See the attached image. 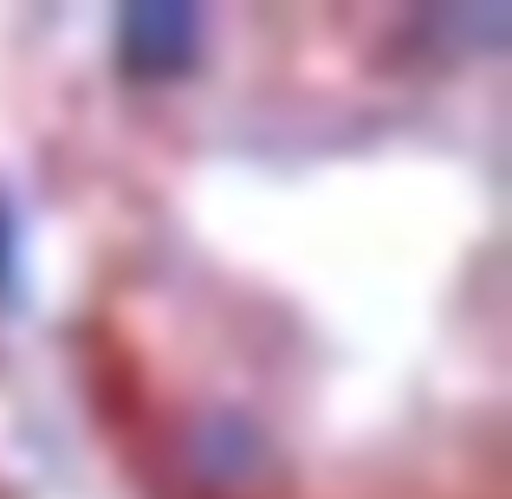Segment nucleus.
I'll return each instance as SVG.
<instances>
[{"instance_id": "f257e3e1", "label": "nucleus", "mask_w": 512, "mask_h": 499, "mask_svg": "<svg viewBox=\"0 0 512 499\" xmlns=\"http://www.w3.org/2000/svg\"><path fill=\"white\" fill-rule=\"evenodd\" d=\"M195 39L201 26L188 7H137L117 33V52H124L130 72H182L195 59Z\"/></svg>"}]
</instances>
